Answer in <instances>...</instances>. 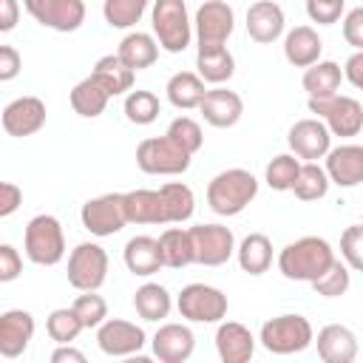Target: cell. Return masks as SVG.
Listing matches in <instances>:
<instances>
[{"label": "cell", "instance_id": "ab89813d", "mask_svg": "<svg viewBox=\"0 0 363 363\" xmlns=\"http://www.w3.org/2000/svg\"><path fill=\"white\" fill-rule=\"evenodd\" d=\"M298 173H301V159H298L295 153H278V156L267 164L264 179H267V184H269L272 190L284 193V190H292Z\"/></svg>", "mask_w": 363, "mask_h": 363}, {"label": "cell", "instance_id": "836d02e7", "mask_svg": "<svg viewBox=\"0 0 363 363\" xmlns=\"http://www.w3.org/2000/svg\"><path fill=\"white\" fill-rule=\"evenodd\" d=\"M196 68H199V77L204 82L221 85L235 74V57L227 51V45H221V48H199Z\"/></svg>", "mask_w": 363, "mask_h": 363}, {"label": "cell", "instance_id": "8d00e7d4", "mask_svg": "<svg viewBox=\"0 0 363 363\" xmlns=\"http://www.w3.org/2000/svg\"><path fill=\"white\" fill-rule=\"evenodd\" d=\"M159 193H162V199H164V210H167V221H170V224H182V221H187V218L193 216V210H196V196H193V190H190L187 184H182V182H167V184L159 187Z\"/></svg>", "mask_w": 363, "mask_h": 363}, {"label": "cell", "instance_id": "db71d44e", "mask_svg": "<svg viewBox=\"0 0 363 363\" xmlns=\"http://www.w3.org/2000/svg\"><path fill=\"white\" fill-rule=\"evenodd\" d=\"M51 363H85V354L68 343H60V349H54Z\"/></svg>", "mask_w": 363, "mask_h": 363}, {"label": "cell", "instance_id": "9c48e42d", "mask_svg": "<svg viewBox=\"0 0 363 363\" xmlns=\"http://www.w3.org/2000/svg\"><path fill=\"white\" fill-rule=\"evenodd\" d=\"M65 275H68V284L79 292L99 289L108 278V252L94 241L77 244L68 255V272Z\"/></svg>", "mask_w": 363, "mask_h": 363}, {"label": "cell", "instance_id": "1f68e13d", "mask_svg": "<svg viewBox=\"0 0 363 363\" xmlns=\"http://www.w3.org/2000/svg\"><path fill=\"white\" fill-rule=\"evenodd\" d=\"M159 247H162V261H164V267H170V269H182V267H187V264H196L190 230L167 227V230L159 235Z\"/></svg>", "mask_w": 363, "mask_h": 363}, {"label": "cell", "instance_id": "8992f818", "mask_svg": "<svg viewBox=\"0 0 363 363\" xmlns=\"http://www.w3.org/2000/svg\"><path fill=\"white\" fill-rule=\"evenodd\" d=\"M190 153L182 150L167 133L142 139L136 147V164L147 176H179L190 167Z\"/></svg>", "mask_w": 363, "mask_h": 363}, {"label": "cell", "instance_id": "816d5d0a", "mask_svg": "<svg viewBox=\"0 0 363 363\" xmlns=\"http://www.w3.org/2000/svg\"><path fill=\"white\" fill-rule=\"evenodd\" d=\"M343 77H346L357 91H363V51H354V54L346 60Z\"/></svg>", "mask_w": 363, "mask_h": 363}, {"label": "cell", "instance_id": "d590c367", "mask_svg": "<svg viewBox=\"0 0 363 363\" xmlns=\"http://www.w3.org/2000/svg\"><path fill=\"white\" fill-rule=\"evenodd\" d=\"M329 184L332 182H329L326 167H320L318 162H303L295 184H292V193L301 201H318V199H323L329 193Z\"/></svg>", "mask_w": 363, "mask_h": 363}, {"label": "cell", "instance_id": "5bb4252c", "mask_svg": "<svg viewBox=\"0 0 363 363\" xmlns=\"http://www.w3.org/2000/svg\"><path fill=\"white\" fill-rule=\"evenodd\" d=\"M286 145H289V150H292L298 159L318 162V159H323V156L332 150V130L326 128L323 119L306 116V119H298V122L289 128Z\"/></svg>", "mask_w": 363, "mask_h": 363}, {"label": "cell", "instance_id": "f907efd6", "mask_svg": "<svg viewBox=\"0 0 363 363\" xmlns=\"http://www.w3.org/2000/svg\"><path fill=\"white\" fill-rule=\"evenodd\" d=\"M23 204V190L14 182H3L0 184V216H11L17 207Z\"/></svg>", "mask_w": 363, "mask_h": 363}, {"label": "cell", "instance_id": "8fae6325", "mask_svg": "<svg viewBox=\"0 0 363 363\" xmlns=\"http://www.w3.org/2000/svg\"><path fill=\"white\" fill-rule=\"evenodd\" d=\"M79 218L91 235L105 238V235L119 233L125 224H130L128 210H125V193H105V196L88 199L79 210Z\"/></svg>", "mask_w": 363, "mask_h": 363}, {"label": "cell", "instance_id": "7a4b0ae2", "mask_svg": "<svg viewBox=\"0 0 363 363\" xmlns=\"http://www.w3.org/2000/svg\"><path fill=\"white\" fill-rule=\"evenodd\" d=\"M258 196V179L244 167L221 170L207 184V204L218 216H238Z\"/></svg>", "mask_w": 363, "mask_h": 363}, {"label": "cell", "instance_id": "5b68a950", "mask_svg": "<svg viewBox=\"0 0 363 363\" xmlns=\"http://www.w3.org/2000/svg\"><path fill=\"white\" fill-rule=\"evenodd\" d=\"M258 340L272 354H295V352H303L306 346H312L315 332H312V323L303 315L286 312V315L264 320Z\"/></svg>", "mask_w": 363, "mask_h": 363}, {"label": "cell", "instance_id": "83f0119b", "mask_svg": "<svg viewBox=\"0 0 363 363\" xmlns=\"http://www.w3.org/2000/svg\"><path fill=\"white\" fill-rule=\"evenodd\" d=\"M164 91H167V102H170L173 108H179V111H193V108H199L201 99H204V94H207L204 79H201L199 74H193V71H179V74H173V77L167 79Z\"/></svg>", "mask_w": 363, "mask_h": 363}, {"label": "cell", "instance_id": "4316f807", "mask_svg": "<svg viewBox=\"0 0 363 363\" xmlns=\"http://www.w3.org/2000/svg\"><path fill=\"white\" fill-rule=\"evenodd\" d=\"M113 96L108 94V88L91 74V77H85V79H79L74 88H71V108H74V113H79V116H85V119H96L105 108H108V102H111Z\"/></svg>", "mask_w": 363, "mask_h": 363}, {"label": "cell", "instance_id": "7dc6e473", "mask_svg": "<svg viewBox=\"0 0 363 363\" xmlns=\"http://www.w3.org/2000/svg\"><path fill=\"white\" fill-rule=\"evenodd\" d=\"M343 40L354 51H363V6L346 11V17H343Z\"/></svg>", "mask_w": 363, "mask_h": 363}, {"label": "cell", "instance_id": "74e56055", "mask_svg": "<svg viewBox=\"0 0 363 363\" xmlns=\"http://www.w3.org/2000/svg\"><path fill=\"white\" fill-rule=\"evenodd\" d=\"M150 0H105L102 3V14L105 23L111 28H130L142 20V14L147 11Z\"/></svg>", "mask_w": 363, "mask_h": 363}, {"label": "cell", "instance_id": "e575fe53", "mask_svg": "<svg viewBox=\"0 0 363 363\" xmlns=\"http://www.w3.org/2000/svg\"><path fill=\"white\" fill-rule=\"evenodd\" d=\"M133 309L142 320H164L173 309V298L162 284H142L133 295Z\"/></svg>", "mask_w": 363, "mask_h": 363}, {"label": "cell", "instance_id": "681fc988", "mask_svg": "<svg viewBox=\"0 0 363 363\" xmlns=\"http://www.w3.org/2000/svg\"><path fill=\"white\" fill-rule=\"evenodd\" d=\"M23 68V60L17 54L14 45H0V79L3 82H11Z\"/></svg>", "mask_w": 363, "mask_h": 363}, {"label": "cell", "instance_id": "e0dca14e", "mask_svg": "<svg viewBox=\"0 0 363 363\" xmlns=\"http://www.w3.org/2000/svg\"><path fill=\"white\" fill-rule=\"evenodd\" d=\"M34 337V318L26 309H9L0 315V354L6 360L20 357Z\"/></svg>", "mask_w": 363, "mask_h": 363}, {"label": "cell", "instance_id": "ffe728a7", "mask_svg": "<svg viewBox=\"0 0 363 363\" xmlns=\"http://www.w3.org/2000/svg\"><path fill=\"white\" fill-rule=\"evenodd\" d=\"M196 349V337L184 323H162L153 335V354L162 363H184Z\"/></svg>", "mask_w": 363, "mask_h": 363}, {"label": "cell", "instance_id": "7c38bea8", "mask_svg": "<svg viewBox=\"0 0 363 363\" xmlns=\"http://www.w3.org/2000/svg\"><path fill=\"white\" fill-rule=\"evenodd\" d=\"M196 264L201 267H221L235 252V235L224 224H196L190 227Z\"/></svg>", "mask_w": 363, "mask_h": 363}, {"label": "cell", "instance_id": "277c9868", "mask_svg": "<svg viewBox=\"0 0 363 363\" xmlns=\"http://www.w3.org/2000/svg\"><path fill=\"white\" fill-rule=\"evenodd\" d=\"M23 247H26L28 261L37 264V267H54V264H60L62 255H65V233H62V224L54 216H48V213L34 216L26 224Z\"/></svg>", "mask_w": 363, "mask_h": 363}, {"label": "cell", "instance_id": "b9f144b4", "mask_svg": "<svg viewBox=\"0 0 363 363\" xmlns=\"http://www.w3.org/2000/svg\"><path fill=\"white\" fill-rule=\"evenodd\" d=\"M167 136H170L182 150H187L190 156L199 153L201 145H204L201 125H199L196 119H190V116H176V119L167 125Z\"/></svg>", "mask_w": 363, "mask_h": 363}, {"label": "cell", "instance_id": "f1b7e54d", "mask_svg": "<svg viewBox=\"0 0 363 363\" xmlns=\"http://www.w3.org/2000/svg\"><path fill=\"white\" fill-rule=\"evenodd\" d=\"M91 74L108 88L111 96L128 94V91L133 88V77H136V71H133L119 54H105V57H99Z\"/></svg>", "mask_w": 363, "mask_h": 363}, {"label": "cell", "instance_id": "6da1fadb", "mask_svg": "<svg viewBox=\"0 0 363 363\" xmlns=\"http://www.w3.org/2000/svg\"><path fill=\"white\" fill-rule=\"evenodd\" d=\"M335 264V250L326 238L303 235L298 241H289L278 252V269L286 281H318L329 267Z\"/></svg>", "mask_w": 363, "mask_h": 363}, {"label": "cell", "instance_id": "3957f363", "mask_svg": "<svg viewBox=\"0 0 363 363\" xmlns=\"http://www.w3.org/2000/svg\"><path fill=\"white\" fill-rule=\"evenodd\" d=\"M153 37L167 54H182L193 40V20L184 0H153L150 11Z\"/></svg>", "mask_w": 363, "mask_h": 363}, {"label": "cell", "instance_id": "d6a6232c", "mask_svg": "<svg viewBox=\"0 0 363 363\" xmlns=\"http://www.w3.org/2000/svg\"><path fill=\"white\" fill-rule=\"evenodd\" d=\"M235 255H238V267L247 275H264L272 264V241L264 233H250L238 244Z\"/></svg>", "mask_w": 363, "mask_h": 363}, {"label": "cell", "instance_id": "2e32d148", "mask_svg": "<svg viewBox=\"0 0 363 363\" xmlns=\"http://www.w3.org/2000/svg\"><path fill=\"white\" fill-rule=\"evenodd\" d=\"M45 125V102L40 96H17L3 108V130L9 136H31Z\"/></svg>", "mask_w": 363, "mask_h": 363}, {"label": "cell", "instance_id": "d6986e66", "mask_svg": "<svg viewBox=\"0 0 363 363\" xmlns=\"http://www.w3.org/2000/svg\"><path fill=\"white\" fill-rule=\"evenodd\" d=\"M284 9L275 0H255L247 9V34L250 40L269 45L284 34Z\"/></svg>", "mask_w": 363, "mask_h": 363}, {"label": "cell", "instance_id": "52a82bcc", "mask_svg": "<svg viewBox=\"0 0 363 363\" xmlns=\"http://www.w3.org/2000/svg\"><path fill=\"white\" fill-rule=\"evenodd\" d=\"M176 309L190 323H218L221 318H227L230 303H227V295L218 286L187 284L176 298Z\"/></svg>", "mask_w": 363, "mask_h": 363}, {"label": "cell", "instance_id": "ee69618b", "mask_svg": "<svg viewBox=\"0 0 363 363\" xmlns=\"http://www.w3.org/2000/svg\"><path fill=\"white\" fill-rule=\"evenodd\" d=\"M71 306H74V312L79 315V320H82L85 329H96L102 320H108V303H105L102 295H96V289L77 295V301H74Z\"/></svg>", "mask_w": 363, "mask_h": 363}, {"label": "cell", "instance_id": "d4e9b609", "mask_svg": "<svg viewBox=\"0 0 363 363\" xmlns=\"http://www.w3.org/2000/svg\"><path fill=\"white\" fill-rule=\"evenodd\" d=\"M122 258H125V267L139 278H147V275H153L164 267L159 238H150V235H133L125 244Z\"/></svg>", "mask_w": 363, "mask_h": 363}, {"label": "cell", "instance_id": "ba28073f", "mask_svg": "<svg viewBox=\"0 0 363 363\" xmlns=\"http://www.w3.org/2000/svg\"><path fill=\"white\" fill-rule=\"evenodd\" d=\"M235 28V11L224 0H204L193 17V34L199 48H221Z\"/></svg>", "mask_w": 363, "mask_h": 363}, {"label": "cell", "instance_id": "9a60e30c", "mask_svg": "<svg viewBox=\"0 0 363 363\" xmlns=\"http://www.w3.org/2000/svg\"><path fill=\"white\" fill-rule=\"evenodd\" d=\"M145 329L122 318H108L96 326V346L108 357H130L145 346Z\"/></svg>", "mask_w": 363, "mask_h": 363}, {"label": "cell", "instance_id": "7bdbcfd3", "mask_svg": "<svg viewBox=\"0 0 363 363\" xmlns=\"http://www.w3.org/2000/svg\"><path fill=\"white\" fill-rule=\"evenodd\" d=\"M349 284H352V278H349V264H343V261L335 258V264H332L318 281H312V289H315L318 295H323V298H340V295H346Z\"/></svg>", "mask_w": 363, "mask_h": 363}, {"label": "cell", "instance_id": "f546056e", "mask_svg": "<svg viewBox=\"0 0 363 363\" xmlns=\"http://www.w3.org/2000/svg\"><path fill=\"white\" fill-rule=\"evenodd\" d=\"M133 71H142V68H150L159 57V40L147 31H130L122 37L119 43V51H116Z\"/></svg>", "mask_w": 363, "mask_h": 363}, {"label": "cell", "instance_id": "30bf717a", "mask_svg": "<svg viewBox=\"0 0 363 363\" xmlns=\"http://www.w3.org/2000/svg\"><path fill=\"white\" fill-rule=\"evenodd\" d=\"M309 111L326 122V128L335 136H357L363 130V105L354 96H320L309 99Z\"/></svg>", "mask_w": 363, "mask_h": 363}, {"label": "cell", "instance_id": "f35d334b", "mask_svg": "<svg viewBox=\"0 0 363 363\" xmlns=\"http://www.w3.org/2000/svg\"><path fill=\"white\" fill-rule=\"evenodd\" d=\"M162 113L159 96L153 91H128L125 96V116L133 125H150Z\"/></svg>", "mask_w": 363, "mask_h": 363}, {"label": "cell", "instance_id": "44dd1931", "mask_svg": "<svg viewBox=\"0 0 363 363\" xmlns=\"http://www.w3.org/2000/svg\"><path fill=\"white\" fill-rule=\"evenodd\" d=\"M199 111H201L207 125H213V128H233L241 119V113H244V99L235 91L218 85V88L204 94Z\"/></svg>", "mask_w": 363, "mask_h": 363}, {"label": "cell", "instance_id": "ac0fdd59", "mask_svg": "<svg viewBox=\"0 0 363 363\" xmlns=\"http://www.w3.org/2000/svg\"><path fill=\"white\" fill-rule=\"evenodd\" d=\"M329 182L337 187H357L363 182V145H337L326 156Z\"/></svg>", "mask_w": 363, "mask_h": 363}, {"label": "cell", "instance_id": "f5cc1de1", "mask_svg": "<svg viewBox=\"0 0 363 363\" xmlns=\"http://www.w3.org/2000/svg\"><path fill=\"white\" fill-rule=\"evenodd\" d=\"M20 17V3L17 0H0V31H11Z\"/></svg>", "mask_w": 363, "mask_h": 363}, {"label": "cell", "instance_id": "484cf974", "mask_svg": "<svg viewBox=\"0 0 363 363\" xmlns=\"http://www.w3.org/2000/svg\"><path fill=\"white\" fill-rule=\"evenodd\" d=\"M125 210L130 224H170L164 199L159 190H128L125 193Z\"/></svg>", "mask_w": 363, "mask_h": 363}, {"label": "cell", "instance_id": "60d3db41", "mask_svg": "<svg viewBox=\"0 0 363 363\" xmlns=\"http://www.w3.org/2000/svg\"><path fill=\"white\" fill-rule=\"evenodd\" d=\"M82 329H85V326H82L79 315L74 312V306H68V309H54V312L48 315V320H45V332H48V337H51L54 343H71V340H77V335H79Z\"/></svg>", "mask_w": 363, "mask_h": 363}, {"label": "cell", "instance_id": "cb8c5ba5", "mask_svg": "<svg viewBox=\"0 0 363 363\" xmlns=\"http://www.w3.org/2000/svg\"><path fill=\"white\" fill-rule=\"evenodd\" d=\"M323 43L318 37V31L312 26H295L286 37H284V57L289 65L295 68H309L320 60Z\"/></svg>", "mask_w": 363, "mask_h": 363}, {"label": "cell", "instance_id": "603a6c76", "mask_svg": "<svg viewBox=\"0 0 363 363\" xmlns=\"http://www.w3.org/2000/svg\"><path fill=\"white\" fill-rule=\"evenodd\" d=\"M315 343H318V354L323 363H352L357 357V337L349 326L329 323L318 332Z\"/></svg>", "mask_w": 363, "mask_h": 363}, {"label": "cell", "instance_id": "4fadbf2b", "mask_svg": "<svg viewBox=\"0 0 363 363\" xmlns=\"http://www.w3.org/2000/svg\"><path fill=\"white\" fill-rule=\"evenodd\" d=\"M23 6L40 26L62 34L85 23V0H23Z\"/></svg>", "mask_w": 363, "mask_h": 363}, {"label": "cell", "instance_id": "7402d4cb", "mask_svg": "<svg viewBox=\"0 0 363 363\" xmlns=\"http://www.w3.org/2000/svg\"><path fill=\"white\" fill-rule=\"evenodd\" d=\"M216 352L224 363H247L255 354V337L244 323L224 320L216 332Z\"/></svg>", "mask_w": 363, "mask_h": 363}, {"label": "cell", "instance_id": "c3c4849f", "mask_svg": "<svg viewBox=\"0 0 363 363\" xmlns=\"http://www.w3.org/2000/svg\"><path fill=\"white\" fill-rule=\"evenodd\" d=\"M20 272H23V258H20V252H17L11 244H3V247H0V281L9 284V281H14Z\"/></svg>", "mask_w": 363, "mask_h": 363}, {"label": "cell", "instance_id": "bcb514c9", "mask_svg": "<svg viewBox=\"0 0 363 363\" xmlns=\"http://www.w3.org/2000/svg\"><path fill=\"white\" fill-rule=\"evenodd\" d=\"M346 0H306V14L318 26H335L343 14Z\"/></svg>", "mask_w": 363, "mask_h": 363}, {"label": "cell", "instance_id": "4dcf8cb0", "mask_svg": "<svg viewBox=\"0 0 363 363\" xmlns=\"http://www.w3.org/2000/svg\"><path fill=\"white\" fill-rule=\"evenodd\" d=\"M343 79V68L332 60H318L315 65H309L303 71V91L309 94V99H320V96H332L337 94Z\"/></svg>", "mask_w": 363, "mask_h": 363}, {"label": "cell", "instance_id": "f6af8a7d", "mask_svg": "<svg viewBox=\"0 0 363 363\" xmlns=\"http://www.w3.org/2000/svg\"><path fill=\"white\" fill-rule=\"evenodd\" d=\"M340 255L349 264V269L363 272V224H352L340 235Z\"/></svg>", "mask_w": 363, "mask_h": 363}]
</instances>
